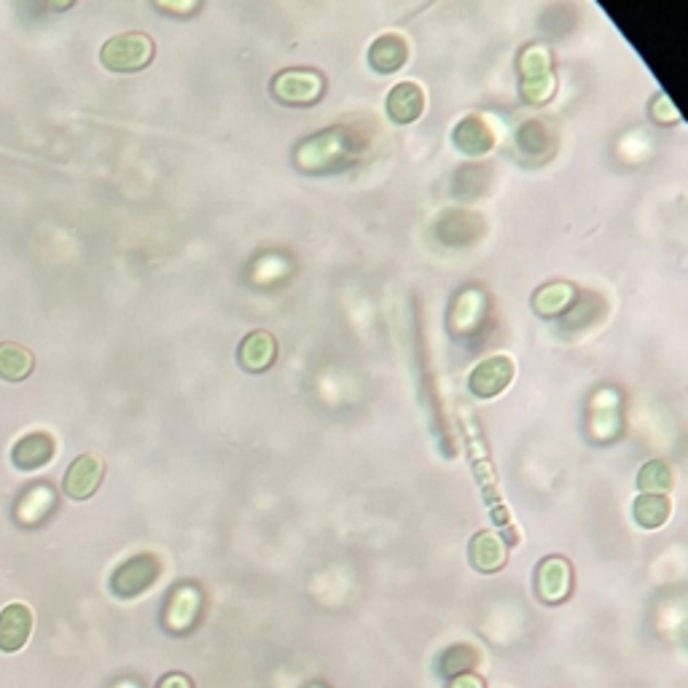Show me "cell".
<instances>
[{"instance_id": "1", "label": "cell", "mask_w": 688, "mask_h": 688, "mask_svg": "<svg viewBox=\"0 0 688 688\" xmlns=\"http://www.w3.org/2000/svg\"><path fill=\"white\" fill-rule=\"evenodd\" d=\"M519 78H522V100L530 105L549 103L557 92V76H554V60L551 52L541 43H530L519 54Z\"/></svg>"}, {"instance_id": "2", "label": "cell", "mask_w": 688, "mask_h": 688, "mask_svg": "<svg viewBox=\"0 0 688 688\" xmlns=\"http://www.w3.org/2000/svg\"><path fill=\"white\" fill-rule=\"evenodd\" d=\"M156 54V43L151 35L140 33V30H129V33L113 35L103 43L100 49V62L113 73H135L151 65Z\"/></svg>"}, {"instance_id": "3", "label": "cell", "mask_w": 688, "mask_h": 688, "mask_svg": "<svg viewBox=\"0 0 688 688\" xmlns=\"http://www.w3.org/2000/svg\"><path fill=\"white\" fill-rule=\"evenodd\" d=\"M350 146H347V135L342 127H328L326 132L312 135L304 143L296 146V164L307 172H328L342 167L347 162Z\"/></svg>"}, {"instance_id": "4", "label": "cell", "mask_w": 688, "mask_h": 688, "mask_svg": "<svg viewBox=\"0 0 688 688\" xmlns=\"http://www.w3.org/2000/svg\"><path fill=\"white\" fill-rule=\"evenodd\" d=\"M269 92L277 103L291 105V108H307L323 97L326 78L315 68H285L272 76Z\"/></svg>"}, {"instance_id": "5", "label": "cell", "mask_w": 688, "mask_h": 688, "mask_svg": "<svg viewBox=\"0 0 688 688\" xmlns=\"http://www.w3.org/2000/svg\"><path fill=\"white\" fill-rule=\"evenodd\" d=\"M159 570L162 568H159V559H156L154 554H138V557L127 559V562L113 573V594H116V597H124V600L138 597V594L146 592L148 586H154Z\"/></svg>"}, {"instance_id": "6", "label": "cell", "mask_w": 688, "mask_h": 688, "mask_svg": "<svg viewBox=\"0 0 688 688\" xmlns=\"http://www.w3.org/2000/svg\"><path fill=\"white\" fill-rule=\"evenodd\" d=\"M516 366L508 355H490L484 358L468 377V390L476 398H495L514 382Z\"/></svg>"}, {"instance_id": "7", "label": "cell", "mask_w": 688, "mask_h": 688, "mask_svg": "<svg viewBox=\"0 0 688 688\" xmlns=\"http://www.w3.org/2000/svg\"><path fill=\"white\" fill-rule=\"evenodd\" d=\"M105 476V463L103 457L97 455H81L70 463L65 479H62V490L65 495L73 500H86L92 498L97 492V487L103 484Z\"/></svg>"}, {"instance_id": "8", "label": "cell", "mask_w": 688, "mask_h": 688, "mask_svg": "<svg viewBox=\"0 0 688 688\" xmlns=\"http://www.w3.org/2000/svg\"><path fill=\"white\" fill-rule=\"evenodd\" d=\"M33 635V613L22 602H11L0 611V651L17 654Z\"/></svg>"}, {"instance_id": "9", "label": "cell", "mask_w": 688, "mask_h": 688, "mask_svg": "<svg viewBox=\"0 0 688 688\" xmlns=\"http://www.w3.org/2000/svg\"><path fill=\"white\" fill-rule=\"evenodd\" d=\"M277 358V339L267 328H256L245 334L237 350V361L250 374H261V371L272 369V363Z\"/></svg>"}, {"instance_id": "10", "label": "cell", "mask_w": 688, "mask_h": 688, "mask_svg": "<svg viewBox=\"0 0 688 688\" xmlns=\"http://www.w3.org/2000/svg\"><path fill=\"white\" fill-rule=\"evenodd\" d=\"M387 116L396 124H414L425 113V92L417 81H401L390 92L385 100Z\"/></svg>"}, {"instance_id": "11", "label": "cell", "mask_w": 688, "mask_h": 688, "mask_svg": "<svg viewBox=\"0 0 688 688\" xmlns=\"http://www.w3.org/2000/svg\"><path fill=\"white\" fill-rule=\"evenodd\" d=\"M409 60V41L401 33H382L369 46V65L377 73H396Z\"/></svg>"}, {"instance_id": "12", "label": "cell", "mask_w": 688, "mask_h": 688, "mask_svg": "<svg viewBox=\"0 0 688 688\" xmlns=\"http://www.w3.org/2000/svg\"><path fill=\"white\" fill-rule=\"evenodd\" d=\"M455 146L468 156H482L487 154L492 146H495V129L490 127V121L484 116H465V119L457 121L455 127Z\"/></svg>"}, {"instance_id": "13", "label": "cell", "mask_w": 688, "mask_h": 688, "mask_svg": "<svg viewBox=\"0 0 688 688\" xmlns=\"http://www.w3.org/2000/svg\"><path fill=\"white\" fill-rule=\"evenodd\" d=\"M570 581H573V573H570V565L565 557H546L538 568V594L541 600L546 602H559L565 600L570 592Z\"/></svg>"}, {"instance_id": "14", "label": "cell", "mask_w": 688, "mask_h": 688, "mask_svg": "<svg viewBox=\"0 0 688 688\" xmlns=\"http://www.w3.org/2000/svg\"><path fill=\"white\" fill-rule=\"evenodd\" d=\"M54 457V439L49 433H30L17 441L11 460L19 471H38Z\"/></svg>"}, {"instance_id": "15", "label": "cell", "mask_w": 688, "mask_h": 688, "mask_svg": "<svg viewBox=\"0 0 688 688\" xmlns=\"http://www.w3.org/2000/svg\"><path fill=\"white\" fill-rule=\"evenodd\" d=\"M468 554H471L473 568L482 570V573H495L506 565V543L500 541L498 533H490V530H484L473 538Z\"/></svg>"}, {"instance_id": "16", "label": "cell", "mask_w": 688, "mask_h": 688, "mask_svg": "<svg viewBox=\"0 0 688 688\" xmlns=\"http://www.w3.org/2000/svg\"><path fill=\"white\" fill-rule=\"evenodd\" d=\"M672 514V503L667 495H637V500L632 503V516L635 522L645 530H656L662 527Z\"/></svg>"}, {"instance_id": "17", "label": "cell", "mask_w": 688, "mask_h": 688, "mask_svg": "<svg viewBox=\"0 0 688 688\" xmlns=\"http://www.w3.org/2000/svg\"><path fill=\"white\" fill-rule=\"evenodd\" d=\"M35 358L22 344H0V377L9 382H22L33 374Z\"/></svg>"}, {"instance_id": "18", "label": "cell", "mask_w": 688, "mask_h": 688, "mask_svg": "<svg viewBox=\"0 0 688 688\" xmlns=\"http://www.w3.org/2000/svg\"><path fill=\"white\" fill-rule=\"evenodd\" d=\"M199 608V594L191 586H181L178 592L170 597V608H167V627L175 632L191 627V621L197 616Z\"/></svg>"}, {"instance_id": "19", "label": "cell", "mask_w": 688, "mask_h": 688, "mask_svg": "<svg viewBox=\"0 0 688 688\" xmlns=\"http://www.w3.org/2000/svg\"><path fill=\"white\" fill-rule=\"evenodd\" d=\"M675 484V473L667 460H651L637 473V490L645 495H667Z\"/></svg>"}, {"instance_id": "20", "label": "cell", "mask_w": 688, "mask_h": 688, "mask_svg": "<svg viewBox=\"0 0 688 688\" xmlns=\"http://www.w3.org/2000/svg\"><path fill=\"white\" fill-rule=\"evenodd\" d=\"M570 301H573V285L549 283V285H543L541 291L535 293L533 307L538 315L551 318V315H557V312H562L565 307H570Z\"/></svg>"}, {"instance_id": "21", "label": "cell", "mask_w": 688, "mask_h": 688, "mask_svg": "<svg viewBox=\"0 0 688 688\" xmlns=\"http://www.w3.org/2000/svg\"><path fill=\"white\" fill-rule=\"evenodd\" d=\"M543 140H546V143H554V132H551V127L546 121H527L525 127H522V132H519V148H522V154H533L535 148H541V151L551 154V148L543 146Z\"/></svg>"}, {"instance_id": "22", "label": "cell", "mask_w": 688, "mask_h": 688, "mask_svg": "<svg viewBox=\"0 0 688 688\" xmlns=\"http://www.w3.org/2000/svg\"><path fill=\"white\" fill-rule=\"evenodd\" d=\"M473 659H476V656H473L471 648L457 645V648L447 651V656H444V672H447V675H460V672H465L471 667Z\"/></svg>"}, {"instance_id": "23", "label": "cell", "mask_w": 688, "mask_h": 688, "mask_svg": "<svg viewBox=\"0 0 688 688\" xmlns=\"http://www.w3.org/2000/svg\"><path fill=\"white\" fill-rule=\"evenodd\" d=\"M159 688H191V683L183 675H167V678L159 683Z\"/></svg>"}, {"instance_id": "24", "label": "cell", "mask_w": 688, "mask_h": 688, "mask_svg": "<svg viewBox=\"0 0 688 688\" xmlns=\"http://www.w3.org/2000/svg\"><path fill=\"white\" fill-rule=\"evenodd\" d=\"M452 688H482V683L473 678V675H463V678H457L452 683Z\"/></svg>"}]
</instances>
